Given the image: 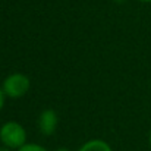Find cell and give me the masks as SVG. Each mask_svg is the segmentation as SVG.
<instances>
[{"label": "cell", "mask_w": 151, "mask_h": 151, "mask_svg": "<svg viewBox=\"0 0 151 151\" xmlns=\"http://www.w3.org/2000/svg\"><path fill=\"white\" fill-rule=\"evenodd\" d=\"M139 1H144V3H151V0H139Z\"/></svg>", "instance_id": "10"}, {"label": "cell", "mask_w": 151, "mask_h": 151, "mask_svg": "<svg viewBox=\"0 0 151 151\" xmlns=\"http://www.w3.org/2000/svg\"><path fill=\"white\" fill-rule=\"evenodd\" d=\"M78 151H113V150L103 139H90L85 144H82Z\"/></svg>", "instance_id": "4"}, {"label": "cell", "mask_w": 151, "mask_h": 151, "mask_svg": "<svg viewBox=\"0 0 151 151\" xmlns=\"http://www.w3.org/2000/svg\"><path fill=\"white\" fill-rule=\"evenodd\" d=\"M37 125L43 135H53L59 125V116L53 109H46L40 113Z\"/></svg>", "instance_id": "3"}, {"label": "cell", "mask_w": 151, "mask_h": 151, "mask_svg": "<svg viewBox=\"0 0 151 151\" xmlns=\"http://www.w3.org/2000/svg\"><path fill=\"white\" fill-rule=\"evenodd\" d=\"M116 3H123V1H126V0H114Z\"/></svg>", "instance_id": "9"}, {"label": "cell", "mask_w": 151, "mask_h": 151, "mask_svg": "<svg viewBox=\"0 0 151 151\" xmlns=\"http://www.w3.org/2000/svg\"><path fill=\"white\" fill-rule=\"evenodd\" d=\"M16 151H47L43 145H38V144H25L24 147H21L19 150H16Z\"/></svg>", "instance_id": "5"}, {"label": "cell", "mask_w": 151, "mask_h": 151, "mask_svg": "<svg viewBox=\"0 0 151 151\" xmlns=\"http://www.w3.org/2000/svg\"><path fill=\"white\" fill-rule=\"evenodd\" d=\"M56 151H70L69 148H66V147H60V148H57Z\"/></svg>", "instance_id": "8"}, {"label": "cell", "mask_w": 151, "mask_h": 151, "mask_svg": "<svg viewBox=\"0 0 151 151\" xmlns=\"http://www.w3.org/2000/svg\"><path fill=\"white\" fill-rule=\"evenodd\" d=\"M150 147H151V131H150Z\"/></svg>", "instance_id": "11"}, {"label": "cell", "mask_w": 151, "mask_h": 151, "mask_svg": "<svg viewBox=\"0 0 151 151\" xmlns=\"http://www.w3.org/2000/svg\"><path fill=\"white\" fill-rule=\"evenodd\" d=\"M4 91H3V88H0V110L3 109V106H4Z\"/></svg>", "instance_id": "6"}, {"label": "cell", "mask_w": 151, "mask_h": 151, "mask_svg": "<svg viewBox=\"0 0 151 151\" xmlns=\"http://www.w3.org/2000/svg\"><path fill=\"white\" fill-rule=\"evenodd\" d=\"M29 78L24 73H19V72H15V73H10L9 76H6V79L3 81V91L7 97L10 99H19V97H24L28 90H29Z\"/></svg>", "instance_id": "2"}, {"label": "cell", "mask_w": 151, "mask_h": 151, "mask_svg": "<svg viewBox=\"0 0 151 151\" xmlns=\"http://www.w3.org/2000/svg\"><path fill=\"white\" fill-rule=\"evenodd\" d=\"M0 151H12V150L7 148V147H4V145H0Z\"/></svg>", "instance_id": "7"}, {"label": "cell", "mask_w": 151, "mask_h": 151, "mask_svg": "<svg viewBox=\"0 0 151 151\" xmlns=\"http://www.w3.org/2000/svg\"><path fill=\"white\" fill-rule=\"evenodd\" d=\"M0 142L10 150H19L27 144V131L18 122H6L0 128Z\"/></svg>", "instance_id": "1"}]
</instances>
